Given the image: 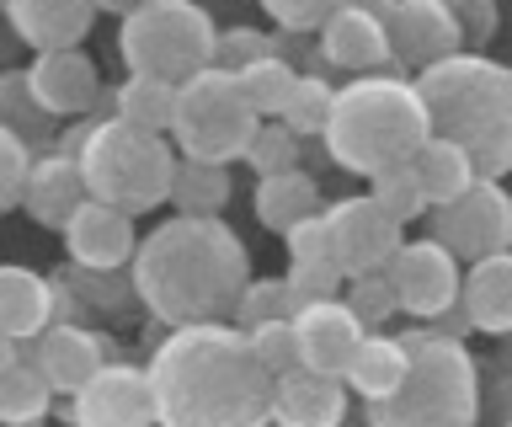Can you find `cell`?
Masks as SVG:
<instances>
[{"label":"cell","mask_w":512,"mask_h":427,"mask_svg":"<svg viewBox=\"0 0 512 427\" xmlns=\"http://www.w3.org/2000/svg\"><path fill=\"white\" fill-rule=\"evenodd\" d=\"M294 289H288V278H251L246 289L235 299V326H262V321H278V315H294Z\"/></svg>","instance_id":"d6a6232c"},{"label":"cell","mask_w":512,"mask_h":427,"mask_svg":"<svg viewBox=\"0 0 512 427\" xmlns=\"http://www.w3.org/2000/svg\"><path fill=\"white\" fill-rule=\"evenodd\" d=\"M368 193H374L384 209L400 219V225H406V219H416V214H427V198H422V187H416L411 161H406V166L379 171V177H368Z\"/></svg>","instance_id":"e575fe53"},{"label":"cell","mask_w":512,"mask_h":427,"mask_svg":"<svg viewBox=\"0 0 512 427\" xmlns=\"http://www.w3.org/2000/svg\"><path fill=\"white\" fill-rule=\"evenodd\" d=\"M438 241L459 251V262L491 257V251H512V193L502 177H480L470 193L438 209Z\"/></svg>","instance_id":"7c38bea8"},{"label":"cell","mask_w":512,"mask_h":427,"mask_svg":"<svg viewBox=\"0 0 512 427\" xmlns=\"http://www.w3.org/2000/svg\"><path fill=\"white\" fill-rule=\"evenodd\" d=\"M262 427H278V422H272V417H267V422H262Z\"/></svg>","instance_id":"f6af8a7d"},{"label":"cell","mask_w":512,"mask_h":427,"mask_svg":"<svg viewBox=\"0 0 512 427\" xmlns=\"http://www.w3.org/2000/svg\"><path fill=\"white\" fill-rule=\"evenodd\" d=\"M459 315L464 326L486 331V337H512V251H491V257L464 262Z\"/></svg>","instance_id":"7402d4cb"},{"label":"cell","mask_w":512,"mask_h":427,"mask_svg":"<svg viewBox=\"0 0 512 427\" xmlns=\"http://www.w3.org/2000/svg\"><path fill=\"white\" fill-rule=\"evenodd\" d=\"M27 91L32 102L43 107V118H80L96 107V91H102V75H96V59L86 49H43L32 54Z\"/></svg>","instance_id":"2e32d148"},{"label":"cell","mask_w":512,"mask_h":427,"mask_svg":"<svg viewBox=\"0 0 512 427\" xmlns=\"http://www.w3.org/2000/svg\"><path fill=\"white\" fill-rule=\"evenodd\" d=\"M331 97H336V86H326L320 75H299L278 118H283L299 139H304V134H320V129H326V118H331Z\"/></svg>","instance_id":"1f68e13d"},{"label":"cell","mask_w":512,"mask_h":427,"mask_svg":"<svg viewBox=\"0 0 512 427\" xmlns=\"http://www.w3.org/2000/svg\"><path fill=\"white\" fill-rule=\"evenodd\" d=\"M272 49H278V43H272L267 33H256V27H230V33H219V59L214 65L240 70V65H251V59L272 54Z\"/></svg>","instance_id":"ab89813d"},{"label":"cell","mask_w":512,"mask_h":427,"mask_svg":"<svg viewBox=\"0 0 512 427\" xmlns=\"http://www.w3.org/2000/svg\"><path fill=\"white\" fill-rule=\"evenodd\" d=\"M294 342H299V363L315 374H347L352 353H358L363 342V315L347 305L342 294H320V299H304V305H294Z\"/></svg>","instance_id":"4fadbf2b"},{"label":"cell","mask_w":512,"mask_h":427,"mask_svg":"<svg viewBox=\"0 0 512 427\" xmlns=\"http://www.w3.org/2000/svg\"><path fill=\"white\" fill-rule=\"evenodd\" d=\"M432 134L459 139L475 155L480 177L512 171V70L480 49H459L438 65L416 70Z\"/></svg>","instance_id":"277c9868"},{"label":"cell","mask_w":512,"mask_h":427,"mask_svg":"<svg viewBox=\"0 0 512 427\" xmlns=\"http://www.w3.org/2000/svg\"><path fill=\"white\" fill-rule=\"evenodd\" d=\"M406 369H411L406 337H395V331L368 326L342 379H347V390L358 395L363 406H374V401H390V395L400 390V379H406Z\"/></svg>","instance_id":"d4e9b609"},{"label":"cell","mask_w":512,"mask_h":427,"mask_svg":"<svg viewBox=\"0 0 512 427\" xmlns=\"http://www.w3.org/2000/svg\"><path fill=\"white\" fill-rule=\"evenodd\" d=\"M118 59L123 70L182 86L219 59V27L198 0H139L118 17Z\"/></svg>","instance_id":"52a82bcc"},{"label":"cell","mask_w":512,"mask_h":427,"mask_svg":"<svg viewBox=\"0 0 512 427\" xmlns=\"http://www.w3.org/2000/svg\"><path fill=\"white\" fill-rule=\"evenodd\" d=\"M27 171H32V150H27L22 129L0 123V214H6V209H22Z\"/></svg>","instance_id":"d590c367"},{"label":"cell","mask_w":512,"mask_h":427,"mask_svg":"<svg viewBox=\"0 0 512 427\" xmlns=\"http://www.w3.org/2000/svg\"><path fill=\"white\" fill-rule=\"evenodd\" d=\"M288 241V289H294V299L304 305V299H320V294H336L347 283L342 273V257H336V241H331V225H326V209L299 219V225L283 230Z\"/></svg>","instance_id":"ffe728a7"},{"label":"cell","mask_w":512,"mask_h":427,"mask_svg":"<svg viewBox=\"0 0 512 427\" xmlns=\"http://www.w3.org/2000/svg\"><path fill=\"white\" fill-rule=\"evenodd\" d=\"M144 369L160 427H262L272 417V374L235 321L171 326Z\"/></svg>","instance_id":"6da1fadb"},{"label":"cell","mask_w":512,"mask_h":427,"mask_svg":"<svg viewBox=\"0 0 512 427\" xmlns=\"http://www.w3.org/2000/svg\"><path fill=\"white\" fill-rule=\"evenodd\" d=\"M326 225H331V241H336V257H342L347 278L384 273L390 257L400 251V241H406V225H400V219L384 209L374 193L326 203Z\"/></svg>","instance_id":"8fae6325"},{"label":"cell","mask_w":512,"mask_h":427,"mask_svg":"<svg viewBox=\"0 0 512 427\" xmlns=\"http://www.w3.org/2000/svg\"><path fill=\"white\" fill-rule=\"evenodd\" d=\"M22 347L43 369L48 385H54V395H75L102 363H112V337H102V331H91V326H70V321H54Z\"/></svg>","instance_id":"e0dca14e"},{"label":"cell","mask_w":512,"mask_h":427,"mask_svg":"<svg viewBox=\"0 0 512 427\" xmlns=\"http://www.w3.org/2000/svg\"><path fill=\"white\" fill-rule=\"evenodd\" d=\"M384 27H390V54L411 70H427L464 49V27H459L454 0H395Z\"/></svg>","instance_id":"9a60e30c"},{"label":"cell","mask_w":512,"mask_h":427,"mask_svg":"<svg viewBox=\"0 0 512 427\" xmlns=\"http://www.w3.org/2000/svg\"><path fill=\"white\" fill-rule=\"evenodd\" d=\"M347 6H363V11H374V17H390L395 0H347Z\"/></svg>","instance_id":"7bdbcfd3"},{"label":"cell","mask_w":512,"mask_h":427,"mask_svg":"<svg viewBox=\"0 0 512 427\" xmlns=\"http://www.w3.org/2000/svg\"><path fill=\"white\" fill-rule=\"evenodd\" d=\"M336 6H347V0H262V11L283 27V33H320V22H326Z\"/></svg>","instance_id":"f35d334b"},{"label":"cell","mask_w":512,"mask_h":427,"mask_svg":"<svg viewBox=\"0 0 512 427\" xmlns=\"http://www.w3.org/2000/svg\"><path fill=\"white\" fill-rule=\"evenodd\" d=\"M454 11H459V27H464L470 49H480L496 33V0H454Z\"/></svg>","instance_id":"60d3db41"},{"label":"cell","mask_w":512,"mask_h":427,"mask_svg":"<svg viewBox=\"0 0 512 427\" xmlns=\"http://www.w3.org/2000/svg\"><path fill=\"white\" fill-rule=\"evenodd\" d=\"M347 305L363 315V326L390 321V315L400 310V305H395V283H390V273H358V278H347Z\"/></svg>","instance_id":"74e56055"},{"label":"cell","mask_w":512,"mask_h":427,"mask_svg":"<svg viewBox=\"0 0 512 427\" xmlns=\"http://www.w3.org/2000/svg\"><path fill=\"white\" fill-rule=\"evenodd\" d=\"M128 278L160 326L230 321L240 289L251 283V257L219 214H171L139 235Z\"/></svg>","instance_id":"7a4b0ae2"},{"label":"cell","mask_w":512,"mask_h":427,"mask_svg":"<svg viewBox=\"0 0 512 427\" xmlns=\"http://www.w3.org/2000/svg\"><path fill=\"white\" fill-rule=\"evenodd\" d=\"M411 171H416V187H422L427 209H443V203H454L459 193H470L480 182L475 155L448 134H427V145L411 155Z\"/></svg>","instance_id":"484cf974"},{"label":"cell","mask_w":512,"mask_h":427,"mask_svg":"<svg viewBox=\"0 0 512 427\" xmlns=\"http://www.w3.org/2000/svg\"><path fill=\"white\" fill-rule=\"evenodd\" d=\"M59 315V283L32 273L22 262H0V331L16 342H32L54 326Z\"/></svg>","instance_id":"cb8c5ba5"},{"label":"cell","mask_w":512,"mask_h":427,"mask_svg":"<svg viewBox=\"0 0 512 427\" xmlns=\"http://www.w3.org/2000/svg\"><path fill=\"white\" fill-rule=\"evenodd\" d=\"M112 113L139 123L150 134H171V118H176V81H160V75H139L128 70L123 86L112 91Z\"/></svg>","instance_id":"83f0119b"},{"label":"cell","mask_w":512,"mask_h":427,"mask_svg":"<svg viewBox=\"0 0 512 427\" xmlns=\"http://www.w3.org/2000/svg\"><path fill=\"white\" fill-rule=\"evenodd\" d=\"M320 54L326 65L347 70V75H374V70H390V27L384 17L363 6H336L326 22H320Z\"/></svg>","instance_id":"d6986e66"},{"label":"cell","mask_w":512,"mask_h":427,"mask_svg":"<svg viewBox=\"0 0 512 427\" xmlns=\"http://www.w3.org/2000/svg\"><path fill=\"white\" fill-rule=\"evenodd\" d=\"M59 235H64V251H70V262L80 273H123L139 251L134 214L118 209V203H102V198L80 203L75 219Z\"/></svg>","instance_id":"5bb4252c"},{"label":"cell","mask_w":512,"mask_h":427,"mask_svg":"<svg viewBox=\"0 0 512 427\" xmlns=\"http://www.w3.org/2000/svg\"><path fill=\"white\" fill-rule=\"evenodd\" d=\"M235 75H240V86H246V97H251V107L262 118H278L283 102H288V91H294V81H299V70L288 65L278 49L262 54V59H251V65H240Z\"/></svg>","instance_id":"4dcf8cb0"},{"label":"cell","mask_w":512,"mask_h":427,"mask_svg":"<svg viewBox=\"0 0 512 427\" xmlns=\"http://www.w3.org/2000/svg\"><path fill=\"white\" fill-rule=\"evenodd\" d=\"M256 219H262L267 230H288V225H299V219H310L320 214L326 203H320V182L310 177L304 166H283V171H267V177H256Z\"/></svg>","instance_id":"4316f807"},{"label":"cell","mask_w":512,"mask_h":427,"mask_svg":"<svg viewBox=\"0 0 512 427\" xmlns=\"http://www.w3.org/2000/svg\"><path fill=\"white\" fill-rule=\"evenodd\" d=\"M411 369L390 401L368 406V427H475L480 369L454 331H406Z\"/></svg>","instance_id":"8992f818"},{"label":"cell","mask_w":512,"mask_h":427,"mask_svg":"<svg viewBox=\"0 0 512 427\" xmlns=\"http://www.w3.org/2000/svg\"><path fill=\"white\" fill-rule=\"evenodd\" d=\"M390 283H395V305L411 315V321H443L448 310H459V283H464V262L459 251L438 241V235H416V241H400V251L390 257Z\"/></svg>","instance_id":"9c48e42d"},{"label":"cell","mask_w":512,"mask_h":427,"mask_svg":"<svg viewBox=\"0 0 512 427\" xmlns=\"http://www.w3.org/2000/svg\"><path fill=\"white\" fill-rule=\"evenodd\" d=\"M16 358H22V342H16V337H6V331H0V374H6V369H11Z\"/></svg>","instance_id":"b9f144b4"},{"label":"cell","mask_w":512,"mask_h":427,"mask_svg":"<svg viewBox=\"0 0 512 427\" xmlns=\"http://www.w3.org/2000/svg\"><path fill=\"white\" fill-rule=\"evenodd\" d=\"M70 422L75 427H160L150 369L123 363V358L102 363V369L70 395Z\"/></svg>","instance_id":"30bf717a"},{"label":"cell","mask_w":512,"mask_h":427,"mask_svg":"<svg viewBox=\"0 0 512 427\" xmlns=\"http://www.w3.org/2000/svg\"><path fill=\"white\" fill-rule=\"evenodd\" d=\"M246 337L256 347V358H262V369L278 379L299 363V342H294V321L278 315V321H262V326H246Z\"/></svg>","instance_id":"8d00e7d4"},{"label":"cell","mask_w":512,"mask_h":427,"mask_svg":"<svg viewBox=\"0 0 512 427\" xmlns=\"http://www.w3.org/2000/svg\"><path fill=\"white\" fill-rule=\"evenodd\" d=\"M64 150L80 161L91 198L118 203L128 214H155L160 203H171V177H176L171 134H150L112 113V118L80 123Z\"/></svg>","instance_id":"5b68a950"},{"label":"cell","mask_w":512,"mask_h":427,"mask_svg":"<svg viewBox=\"0 0 512 427\" xmlns=\"http://www.w3.org/2000/svg\"><path fill=\"white\" fill-rule=\"evenodd\" d=\"M246 166L256 177H267V171H283V166H299V134L288 129L283 118H262L246 145Z\"/></svg>","instance_id":"836d02e7"},{"label":"cell","mask_w":512,"mask_h":427,"mask_svg":"<svg viewBox=\"0 0 512 427\" xmlns=\"http://www.w3.org/2000/svg\"><path fill=\"white\" fill-rule=\"evenodd\" d=\"M256 123H262V113L251 107L235 70L208 65V70L187 75V81L176 86V118H171L176 155L219 161V166L246 161V145H251Z\"/></svg>","instance_id":"ba28073f"},{"label":"cell","mask_w":512,"mask_h":427,"mask_svg":"<svg viewBox=\"0 0 512 427\" xmlns=\"http://www.w3.org/2000/svg\"><path fill=\"white\" fill-rule=\"evenodd\" d=\"M6 22L32 54L80 49V43L91 38L96 0H6Z\"/></svg>","instance_id":"44dd1931"},{"label":"cell","mask_w":512,"mask_h":427,"mask_svg":"<svg viewBox=\"0 0 512 427\" xmlns=\"http://www.w3.org/2000/svg\"><path fill=\"white\" fill-rule=\"evenodd\" d=\"M507 427H512V422H507Z\"/></svg>","instance_id":"bcb514c9"},{"label":"cell","mask_w":512,"mask_h":427,"mask_svg":"<svg viewBox=\"0 0 512 427\" xmlns=\"http://www.w3.org/2000/svg\"><path fill=\"white\" fill-rule=\"evenodd\" d=\"M139 0H96V11H112V17H123V11H134Z\"/></svg>","instance_id":"ee69618b"},{"label":"cell","mask_w":512,"mask_h":427,"mask_svg":"<svg viewBox=\"0 0 512 427\" xmlns=\"http://www.w3.org/2000/svg\"><path fill=\"white\" fill-rule=\"evenodd\" d=\"M54 406V385L27 353L0 374V427H38Z\"/></svg>","instance_id":"f1b7e54d"},{"label":"cell","mask_w":512,"mask_h":427,"mask_svg":"<svg viewBox=\"0 0 512 427\" xmlns=\"http://www.w3.org/2000/svg\"><path fill=\"white\" fill-rule=\"evenodd\" d=\"M347 379L315 374L294 363L288 374L272 379V422L278 427H342L347 422Z\"/></svg>","instance_id":"ac0fdd59"},{"label":"cell","mask_w":512,"mask_h":427,"mask_svg":"<svg viewBox=\"0 0 512 427\" xmlns=\"http://www.w3.org/2000/svg\"><path fill=\"white\" fill-rule=\"evenodd\" d=\"M427 134L432 123H427L422 91H416V75L406 81L395 70H374L336 86L320 145L352 177H379L390 166H406L427 145Z\"/></svg>","instance_id":"3957f363"},{"label":"cell","mask_w":512,"mask_h":427,"mask_svg":"<svg viewBox=\"0 0 512 427\" xmlns=\"http://www.w3.org/2000/svg\"><path fill=\"white\" fill-rule=\"evenodd\" d=\"M86 198H91L86 177H80V161L70 150L32 155V171H27V187H22V209L38 219L43 230H64Z\"/></svg>","instance_id":"603a6c76"},{"label":"cell","mask_w":512,"mask_h":427,"mask_svg":"<svg viewBox=\"0 0 512 427\" xmlns=\"http://www.w3.org/2000/svg\"><path fill=\"white\" fill-rule=\"evenodd\" d=\"M230 193H235V187H230V166L176 155V177H171V203H176V214H224Z\"/></svg>","instance_id":"f546056e"}]
</instances>
